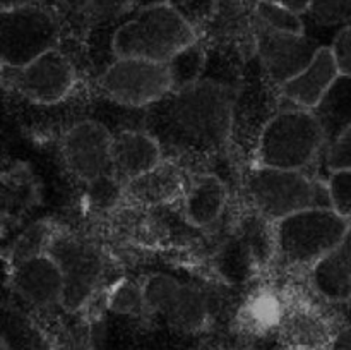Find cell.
<instances>
[{
  "label": "cell",
  "mask_w": 351,
  "mask_h": 350,
  "mask_svg": "<svg viewBox=\"0 0 351 350\" xmlns=\"http://www.w3.org/2000/svg\"><path fill=\"white\" fill-rule=\"evenodd\" d=\"M235 103L233 86L216 79H199L149 106L146 132L156 137L161 150L216 151L233 134Z\"/></svg>",
  "instance_id": "obj_1"
},
{
  "label": "cell",
  "mask_w": 351,
  "mask_h": 350,
  "mask_svg": "<svg viewBox=\"0 0 351 350\" xmlns=\"http://www.w3.org/2000/svg\"><path fill=\"white\" fill-rule=\"evenodd\" d=\"M197 40V31L167 3L136 10L129 21L120 24L113 33L112 51L115 58L170 62Z\"/></svg>",
  "instance_id": "obj_2"
},
{
  "label": "cell",
  "mask_w": 351,
  "mask_h": 350,
  "mask_svg": "<svg viewBox=\"0 0 351 350\" xmlns=\"http://www.w3.org/2000/svg\"><path fill=\"white\" fill-rule=\"evenodd\" d=\"M328 148L324 129L312 110L288 108L274 113L257 137L261 167L307 170Z\"/></svg>",
  "instance_id": "obj_3"
},
{
  "label": "cell",
  "mask_w": 351,
  "mask_h": 350,
  "mask_svg": "<svg viewBox=\"0 0 351 350\" xmlns=\"http://www.w3.org/2000/svg\"><path fill=\"white\" fill-rule=\"evenodd\" d=\"M249 194L261 215L271 220L287 218L311 208H332L328 180L307 170L261 167L249 175Z\"/></svg>",
  "instance_id": "obj_4"
},
{
  "label": "cell",
  "mask_w": 351,
  "mask_h": 350,
  "mask_svg": "<svg viewBox=\"0 0 351 350\" xmlns=\"http://www.w3.org/2000/svg\"><path fill=\"white\" fill-rule=\"evenodd\" d=\"M62 19L57 10L40 2L2 9L0 51L2 65L24 67L47 51L55 50L60 38Z\"/></svg>",
  "instance_id": "obj_5"
},
{
  "label": "cell",
  "mask_w": 351,
  "mask_h": 350,
  "mask_svg": "<svg viewBox=\"0 0 351 350\" xmlns=\"http://www.w3.org/2000/svg\"><path fill=\"white\" fill-rule=\"evenodd\" d=\"M332 208H311L280 220L276 244L288 263L315 264L331 253L350 226Z\"/></svg>",
  "instance_id": "obj_6"
},
{
  "label": "cell",
  "mask_w": 351,
  "mask_h": 350,
  "mask_svg": "<svg viewBox=\"0 0 351 350\" xmlns=\"http://www.w3.org/2000/svg\"><path fill=\"white\" fill-rule=\"evenodd\" d=\"M99 88L115 103L132 108L151 106L173 91L168 62L115 58L99 75Z\"/></svg>",
  "instance_id": "obj_7"
},
{
  "label": "cell",
  "mask_w": 351,
  "mask_h": 350,
  "mask_svg": "<svg viewBox=\"0 0 351 350\" xmlns=\"http://www.w3.org/2000/svg\"><path fill=\"white\" fill-rule=\"evenodd\" d=\"M324 45L307 31L302 34L278 31L256 17V54L264 74L276 88L300 74Z\"/></svg>",
  "instance_id": "obj_8"
},
{
  "label": "cell",
  "mask_w": 351,
  "mask_h": 350,
  "mask_svg": "<svg viewBox=\"0 0 351 350\" xmlns=\"http://www.w3.org/2000/svg\"><path fill=\"white\" fill-rule=\"evenodd\" d=\"M47 254L53 257L64 277L62 307L69 312L77 311L95 292L103 271L101 256L91 244L65 235L53 237Z\"/></svg>",
  "instance_id": "obj_9"
},
{
  "label": "cell",
  "mask_w": 351,
  "mask_h": 350,
  "mask_svg": "<svg viewBox=\"0 0 351 350\" xmlns=\"http://www.w3.org/2000/svg\"><path fill=\"white\" fill-rule=\"evenodd\" d=\"M3 67V79L27 100L51 105L69 95L75 81L74 65L58 48L47 51L24 67Z\"/></svg>",
  "instance_id": "obj_10"
},
{
  "label": "cell",
  "mask_w": 351,
  "mask_h": 350,
  "mask_svg": "<svg viewBox=\"0 0 351 350\" xmlns=\"http://www.w3.org/2000/svg\"><path fill=\"white\" fill-rule=\"evenodd\" d=\"M144 304L163 316L171 326L185 331L199 329L208 318V302L192 285L168 275H153L143 288Z\"/></svg>",
  "instance_id": "obj_11"
},
{
  "label": "cell",
  "mask_w": 351,
  "mask_h": 350,
  "mask_svg": "<svg viewBox=\"0 0 351 350\" xmlns=\"http://www.w3.org/2000/svg\"><path fill=\"white\" fill-rule=\"evenodd\" d=\"M113 136L103 124L82 120L67 130L62 143L69 170L84 182L113 174L112 161Z\"/></svg>",
  "instance_id": "obj_12"
},
{
  "label": "cell",
  "mask_w": 351,
  "mask_h": 350,
  "mask_svg": "<svg viewBox=\"0 0 351 350\" xmlns=\"http://www.w3.org/2000/svg\"><path fill=\"white\" fill-rule=\"evenodd\" d=\"M12 288L33 307L51 309L62 305L64 277L53 257L45 253L12 266Z\"/></svg>",
  "instance_id": "obj_13"
},
{
  "label": "cell",
  "mask_w": 351,
  "mask_h": 350,
  "mask_svg": "<svg viewBox=\"0 0 351 350\" xmlns=\"http://www.w3.org/2000/svg\"><path fill=\"white\" fill-rule=\"evenodd\" d=\"M339 75L331 47H322L314 60L298 75L281 84L278 91L295 108L314 110Z\"/></svg>",
  "instance_id": "obj_14"
},
{
  "label": "cell",
  "mask_w": 351,
  "mask_h": 350,
  "mask_svg": "<svg viewBox=\"0 0 351 350\" xmlns=\"http://www.w3.org/2000/svg\"><path fill=\"white\" fill-rule=\"evenodd\" d=\"M112 161L113 175L129 184L160 165L161 146L149 132L120 130L113 136Z\"/></svg>",
  "instance_id": "obj_15"
},
{
  "label": "cell",
  "mask_w": 351,
  "mask_h": 350,
  "mask_svg": "<svg viewBox=\"0 0 351 350\" xmlns=\"http://www.w3.org/2000/svg\"><path fill=\"white\" fill-rule=\"evenodd\" d=\"M312 281L329 301L351 299V223L341 242L314 264Z\"/></svg>",
  "instance_id": "obj_16"
},
{
  "label": "cell",
  "mask_w": 351,
  "mask_h": 350,
  "mask_svg": "<svg viewBox=\"0 0 351 350\" xmlns=\"http://www.w3.org/2000/svg\"><path fill=\"white\" fill-rule=\"evenodd\" d=\"M62 21L79 30L112 23L132 10L134 0H55Z\"/></svg>",
  "instance_id": "obj_17"
},
{
  "label": "cell",
  "mask_w": 351,
  "mask_h": 350,
  "mask_svg": "<svg viewBox=\"0 0 351 350\" xmlns=\"http://www.w3.org/2000/svg\"><path fill=\"white\" fill-rule=\"evenodd\" d=\"M226 202V187L216 175H199L192 180L185 198V211L191 222L206 226L221 215Z\"/></svg>",
  "instance_id": "obj_18"
},
{
  "label": "cell",
  "mask_w": 351,
  "mask_h": 350,
  "mask_svg": "<svg viewBox=\"0 0 351 350\" xmlns=\"http://www.w3.org/2000/svg\"><path fill=\"white\" fill-rule=\"evenodd\" d=\"M312 112L324 129L328 144L351 126V78L339 74Z\"/></svg>",
  "instance_id": "obj_19"
},
{
  "label": "cell",
  "mask_w": 351,
  "mask_h": 350,
  "mask_svg": "<svg viewBox=\"0 0 351 350\" xmlns=\"http://www.w3.org/2000/svg\"><path fill=\"white\" fill-rule=\"evenodd\" d=\"M2 347L7 350H51L43 331L17 309L3 312Z\"/></svg>",
  "instance_id": "obj_20"
},
{
  "label": "cell",
  "mask_w": 351,
  "mask_h": 350,
  "mask_svg": "<svg viewBox=\"0 0 351 350\" xmlns=\"http://www.w3.org/2000/svg\"><path fill=\"white\" fill-rule=\"evenodd\" d=\"M127 187L137 199H144L147 202H160L167 201L180 187V177L170 165L163 167L160 163L156 168L144 174L143 177L129 182Z\"/></svg>",
  "instance_id": "obj_21"
},
{
  "label": "cell",
  "mask_w": 351,
  "mask_h": 350,
  "mask_svg": "<svg viewBox=\"0 0 351 350\" xmlns=\"http://www.w3.org/2000/svg\"><path fill=\"white\" fill-rule=\"evenodd\" d=\"M206 60H208V55H206L204 47H202V43L199 40L195 43H192L191 47L178 51L168 62L171 81H173V91L175 89H182L185 86L194 84L199 79H202L201 75L202 71L206 69Z\"/></svg>",
  "instance_id": "obj_22"
},
{
  "label": "cell",
  "mask_w": 351,
  "mask_h": 350,
  "mask_svg": "<svg viewBox=\"0 0 351 350\" xmlns=\"http://www.w3.org/2000/svg\"><path fill=\"white\" fill-rule=\"evenodd\" d=\"M256 17L266 26L287 33H305V19L302 14L293 12L288 7L274 3L271 0H259L256 5Z\"/></svg>",
  "instance_id": "obj_23"
},
{
  "label": "cell",
  "mask_w": 351,
  "mask_h": 350,
  "mask_svg": "<svg viewBox=\"0 0 351 350\" xmlns=\"http://www.w3.org/2000/svg\"><path fill=\"white\" fill-rule=\"evenodd\" d=\"M305 16L322 27L351 24V0H312Z\"/></svg>",
  "instance_id": "obj_24"
},
{
  "label": "cell",
  "mask_w": 351,
  "mask_h": 350,
  "mask_svg": "<svg viewBox=\"0 0 351 350\" xmlns=\"http://www.w3.org/2000/svg\"><path fill=\"white\" fill-rule=\"evenodd\" d=\"M50 240V230L45 223H36V225L29 226L12 246L14 266L29 259V257L47 253Z\"/></svg>",
  "instance_id": "obj_25"
},
{
  "label": "cell",
  "mask_w": 351,
  "mask_h": 350,
  "mask_svg": "<svg viewBox=\"0 0 351 350\" xmlns=\"http://www.w3.org/2000/svg\"><path fill=\"white\" fill-rule=\"evenodd\" d=\"M328 185L332 209L351 222V168L331 172Z\"/></svg>",
  "instance_id": "obj_26"
},
{
  "label": "cell",
  "mask_w": 351,
  "mask_h": 350,
  "mask_svg": "<svg viewBox=\"0 0 351 350\" xmlns=\"http://www.w3.org/2000/svg\"><path fill=\"white\" fill-rule=\"evenodd\" d=\"M216 0H171L170 5L201 34L208 21L211 19Z\"/></svg>",
  "instance_id": "obj_27"
},
{
  "label": "cell",
  "mask_w": 351,
  "mask_h": 350,
  "mask_svg": "<svg viewBox=\"0 0 351 350\" xmlns=\"http://www.w3.org/2000/svg\"><path fill=\"white\" fill-rule=\"evenodd\" d=\"M324 161L329 174L335 170L351 168V126L328 144L324 150Z\"/></svg>",
  "instance_id": "obj_28"
},
{
  "label": "cell",
  "mask_w": 351,
  "mask_h": 350,
  "mask_svg": "<svg viewBox=\"0 0 351 350\" xmlns=\"http://www.w3.org/2000/svg\"><path fill=\"white\" fill-rule=\"evenodd\" d=\"M331 50L338 64L339 74L351 78V24L336 31L331 41Z\"/></svg>",
  "instance_id": "obj_29"
},
{
  "label": "cell",
  "mask_w": 351,
  "mask_h": 350,
  "mask_svg": "<svg viewBox=\"0 0 351 350\" xmlns=\"http://www.w3.org/2000/svg\"><path fill=\"white\" fill-rule=\"evenodd\" d=\"M144 304L143 290L130 283H122L112 295L110 307L117 312H137Z\"/></svg>",
  "instance_id": "obj_30"
},
{
  "label": "cell",
  "mask_w": 351,
  "mask_h": 350,
  "mask_svg": "<svg viewBox=\"0 0 351 350\" xmlns=\"http://www.w3.org/2000/svg\"><path fill=\"white\" fill-rule=\"evenodd\" d=\"M331 350H351V326L343 328L335 336L331 343Z\"/></svg>",
  "instance_id": "obj_31"
},
{
  "label": "cell",
  "mask_w": 351,
  "mask_h": 350,
  "mask_svg": "<svg viewBox=\"0 0 351 350\" xmlns=\"http://www.w3.org/2000/svg\"><path fill=\"white\" fill-rule=\"evenodd\" d=\"M271 2L280 3V5H285V7H288V9H291L293 12L305 16L308 10V7H311L312 0H271Z\"/></svg>",
  "instance_id": "obj_32"
},
{
  "label": "cell",
  "mask_w": 351,
  "mask_h": 350,
  "mask_svg": "<svg viewBox=\"0 0 351 350\" xmlns=\"http://www.w3.org/2000/svg\"><path fill=\"white\" fill-rule=\"evenodd\" d=\"M171 0H134L132 10L130 12H136V10L147 9V7H158V5H167Z\"/></svg>",
  "instance_id": "obj_33"
},
{
  "label": "cell",
  "mask_w": 351,
  "mask_h": 350,
  "mask_svg": "<svg viewBox=\"0 0 351 350\" xmlns=\"http://www.w3.org/2000/svg\"><path fill=\"white\" fill-rule=\"evenodd\" d=\"M36 2H41V0H36Z\"/></svg>",
  "instance_id": "obj_34"
}]
</instances>
